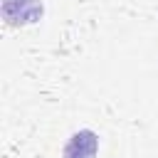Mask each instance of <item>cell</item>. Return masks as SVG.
Segmentation results:
<instances>
[{"label": "cell", "mask_w": 158, "mask_h": 158, "mask_svg": "<svg viewBox=\"0 0 158 158\" xmlns=\"http://www.w3.org/2000/svg\"><path fill=\"white\" fill-rule=\"evenodd\" d=\"M44 15L42 0H2V20L10 27L35 25Z\"/></svg>", "instance_id": "6da1fadb"}, {"label": "cell", "mask_w": 158, "mask_h": 158, "mask_svg": "<svg viewBox=\"0 0 158 158\" xmlns=\"http://www.w3.org/2000/svg\"><path fill=\"white\" fill-rule=\"evenodd\" d=\"M96 151H99V136L91 128H79L64 143L62 158H96Z\"/></svg>", "instance_id": "7a4b0ae2"}]
</instances>
